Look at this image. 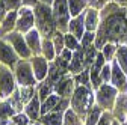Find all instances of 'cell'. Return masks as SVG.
Listing matches in <instances>:
<instances>
[{
	"mask_svg": "<svg viewBox=\"0 0 127 125\" xmlns=\"http://www.w3.org/2000/svg\"><path fill=\"white\" fill-rule=\"evenodd\" d=\"M35 14H36V23H38L39 30L45 36L50 35L53 30V17L50 14V9L45 5H36Z\"/></svg>",
	"mask_w": 127,
	"mask_h": 125,
	"instance_id": "obj_1",
	"label": "cell"
},
{
	"mask_svg": "<svg viewBox=\"0 0 127 125\" xmlns=\"http://www.w3.org/2000/svg\"><path fill=\"white\" fill-rule=\"evenodd\" d=\"M73 108L79 113H85L88 105L91 104V93L85 89V87H79L74 92V97L71 100Z\"/></svg>",
	"mask_w": 127,
	"mask_h": 125,
	"instance_id": "obj_2",
	"label": "cell"
},
{
	"mask_svg": "<svg viewBox=\"0 0 127 125\" xmlns=\"http://www.w3.org/2000/svg\"><path fill=\"white\" fill-rule=\"evenodd\" d=\"M106 33L107 38H118L124 30H126V23L121 15H114L106 20Z\"/></svg>",
	"mask_w": 127,
	"mask_h": 125,
	"instance_id": "obj_3",
	"label": "cell"
},
{
	"mask_svg": "<svg viewBox=\"0 0 127 125\" xmlns=\"http://www.w3.org/2000/svg\"><path fill=\"white\" fill-rule=\"evenodd\" d=\"M70 17V12L67 11V2L65 0H55V12H53V18L59 29H65L67 21Z\"/></svg>",
	"mask_w": 127,
	"mask_h": 125,
	"instance_id": "obj_4",
	"label": "cell"
},
{
	"mask_svg": "<svg viewBox=\"0 0 127 125\" xmlns=\"http://www.w3.org/2000/svg\"><path fill=\"white\" fill-rule=\"evenodd\" d=\"M14 87H15V84H14L12 74L9 72V69L6 66H0V95L2 97L11 95Z\"/></svg>",
	"mask_w": 127,
	"mask_h": 125,
	"instance_id": "obj_5",
	"label": "cell"
},
{
	"mask_svg": "<svg viewBox=\"0 0 127 125\" xmlns=\"http://www.w3.org/2000/svg\"><path fill=\"white\" fill-rule=\"evenodd\" d=\"M17 80L21 86H32L35 83V75L30 71V66L26 62H20L17 65Z\"/></svg>",
	"mask_w": 127,
	"mask_h": 125,
	"instance_id": "obj_6",
	"label": "cell"
},
{
	"mask_svg": "<svg viewBox=\"0 0 127 125\" xmlns=\"http://www.w3.org/2000/svg\"><path fill=\"white\" fill-rule=\"evenodd\" d=\"M8 41L12 44V47L15 48V51H17L20 56L29 57L30 51H29V48H27V45H26V42H24V39H23L21 35H18V33H9Z\"/></svg>",
	"mask_w": 127,
	"mask_h": 125,
	"instance_id": "obj_7",
	"label": "cell"
},
{
	"mask_svg": "<svg viewBox=\"0 0 127 125\" xmlns=\"http://www.w3.org/2000/svg\"><path fill=\"white\" fill-rule=\"evenodd\" d=\"M0 60L9 66H14L17 63V56H15L14 50L3 41H0Z\"/></svg>",
	"mask_w": 127,
	"mask_h": 125,
	"instance_id": "obj_8",
	"label": "cell"
},
{
	"mask_svg": "<svg viewBox=\"0 0 127 125\" xmlns=\"http://www.w3.org/2000/svg\"><path fill=\"white\" fill-rule=\"evenodd\" d=\"M32 24H33V14H32L30 9L23 8V9L20 11V21L17 23L18 30L26 32V30H29V29L32 27Z\"/></svg>",
	"mask_w": 127,
	"mask_h": 125,
	"instance_id": "obj_9",
	"label": "cell"
},
{
	"mask_svg": "<svg viewBox=\"0 0 127 125\" xmlns=\"http://www.w3.org/2000/svg\"><path fill=\"white\" fill-rule=\"evenodd\" d=\"M115 97V89L114 87H109V86H103L98 90V103L103 107H110Z\"/></svg>",
	"mask_w": 127,
	"mask_h": 125,
	"instance_id": "obj_10",
	"label": "cell"
},
{
	"mask_svg": "<svg viewBox=\"0 0 127 125\" xmlns=\"http://www.w3.org/2000/svg\"><path fill=\"white\" fill-rule=\"evenodd\" d=\"M33 66V72H35V79L36 80H44V77L47 75V62L44 57H35L32 62Z\"/></svg>",
	"mask_w": 127,
	"mask_h": 125,
	"instance_id": "obj_11",
	"label": "cell"
},
{
	"mask_svg": "<svg viewBox=\"0 0 127 125\" xmlns=\"http://www.w3.org/2000/svg\"><path fill=\"white\" fill-rule=\"evenodd\" d=\"M39 112H41V107H39V98H38V97H33V98L30 100V103L27 104V107H26V113H27V116H29L30 119L36 121L38 116H39Z\"/></svg>",
	"mask_w": 127,
	"mask_h": 125,
	"instance_id": "obj_12",
	"label": "cell"
},
{
	"mask_svg": "<svg viewBox=\"0 0 127 125\" xmlns=\"http://www.w3.org/2000/svg\"><path fill=\"white\" fill-rule=\"evenodd\" d=\"M70 30L77 39H82L83 38V17H77V18L71 20Z\"/></svg>",
	"mask_w": 127,
	"mask_h": 125,
	"instance_id": "obj_13",
	"label": "cell"
},
{
	"mask_svg": "<svg viewBox=\"0 0 127 125\" xmlns=\"http://www.w3.org/2000/svg\"><path fill=\"white\" fill-rule=\"evenodd\" d=\"M26 42L29 44V48L33 51V53H39V36L36 30H30L26 36Z\"/></svg>",
	"mask_w": 127,
	"mask_h": 125,
	"instance_id": "obj_14",
	"label": "cell"
},
{
	"mask_svg": "<svg viewBox=\"0 0 127 125\" xmlns=\"http://www.w3.org/2000/svg\"><path fill=\"white\" fill-rule=\"evenodd\" d=\"M103 63H104V56H103V54H98L97 59H95L94 68H92V83H94L95 87L100 84V82H98V74H100V69L104 66Z\"/></svg>",
	"mask_w": 127,
	"mask_h": 125,
	"instance_id": "obj_15",
	"label": "cell"
},
{
	"mask_svg": "<svg viewBox=\"0 0 127 125\" xmlns=\"http://www.w3.org/2000/svg\"><path fill=\"white\" fill-rule=\"evenodd\" d=\"M71 84H73V82L70 79H64V80L58 82L56 83V90L59 93V97H68L71 93Z\"/></svg>",
	"mask_w": 127,
	"mask_h": 125,
	"instance_id": "obj_16",
	"label": "cell"
},
{
	"mask_svg": "<svg viewBox=\"0 0 127 125\" xmlns=\"http://www.w3.org/2000/svg\"><path fill=\"white\" fill-rule=\"evenodd\" d=\"M58 103H59V97H58V95H50V97H47L45 101H44V104H42V107H41V113H42V115L50 113L53 108L58 105Z\"/></svg>",
	"mask_w": 127,
	"mask_h": 125,
	"instance_id": "obj_17",
	"label": "cell"
},
{
	"mask_svg": "<svg viewBox=\"0 0 127 125\" xmlns=\"http://www.w3.org/2000/svg\"><path fill=\"white\" fill-rule=\"evenodd\" d=\"M112 82H114V84H115V86H118V87H121V86L126 83L124 72L120 69V66H118L117 63L114 65V69H112Z\"/></svg>",
	"mask_w": 127,
	"mask_h": 125,
	"instance_id": "obj_18",
	"label": "cell"
},
{
	"mask_svg": "<svg viewBox=\"0 0 127 125\" xmlns=\"http://www.w3.org/2000/svg\"><path fill=\"white\" fill-rule=\"evenodd\" d=\"M62 116L61 112H53V113H47L42 118V124L44 125H61Z\"/></svg>",
	"mask_w": 127,
	"mask_h": 125,
	"instance_id": "obj_19",
	"label": "cell"
},
{
	"mask_svg": "<svg viewBox=\"0 0 127 125\" xmlns=\"http://www.w3.org/2000/svg\"><path fill=\"white\" fill-rule=\"evenodd\" d=\"M82 56H83V51H82V48H79V50L74 53V56H73V60H71V65H70V69H71L73 72L80 71V68H82V65H83V62H82Z\"/></svg>",
	"mask_w": 127,
	"mask_h": 125,
	"instance_id": "obj_20",
	"label": "cell"
},
{
	"mask_svg": "<svg viewBox=\"0 0 127 125\" xmlns=\"http://www.w3.org/2000/svg\"><path fill=\"white\" fill-rule=\"evenodd\" d=\"M68 5H70V14L73 17L80 14V11L85 6V0H68Z\"/></svg>",
	"mask_w": 127,
	"mask_h": 125,
	"instance_id": "obj_21",
	"label": "cell"
},
{
	"mask_svg": "<svg viewBox=\"0 0 127 125\" xmlns=\"http://www.w3.org/2000/svg\"><path fill=\"white\" fill-rule=\"evenodd\" d=\"M12 115H14V105L11 103L0 104V118H2V119H8Z\"/></svg>",
	"mask_w": 127,
	"mask_h": 125,
	"instance_id": "obj_22",
	"label": "cell"
},
{
	"mask_svg": "<svg viewBox=\"0 0 127 125\" xmlns=\"http://www.w3.org/2000/svg\"><path fill=\"white\" fill-rule=\"evenodd\" d=\"M85 24H86V29L88 30H94L95 27H97V12L95 11H88V15H86V21H85Z\"/></svg>",
	"mask_w": 127,
	"mask_h": 125,
	"instance_id": "obj_23",
	"label": "cell"
},
{
	"mask_svg": "<svg viewBox=\"0 0 127 125\" xmlns=\"http://www.w3.org/2000/svg\"><path fill=\"white\" fill-rule=\"evenodd\" d=\"M118 62L124 72L127 74V47H120L118 48Z\"/></svg>",
	"mask_w": 127,
	"mask_h": 125,
	"instance_id": "obj_24",
	"label": "cell"
},
{
	"mask_svg": "<svg viewBox=\"0 0 127 125\" xmlns=\"http://www.w3.org/2000/svg\"><path fill=\"white\" fill-rule=\"evenodd\" d=\"M55 48H53V44L50 42V41H44L42 42V53H44V57L45 59H49V60H52L53 59V56H55V51H53Z\"/></svg>",
	"mask_w": 127,
	"mask_h": 125,
	"instance_id": "obj_25",
	"label": "cell"
},
{
	"mask_svg": "<svg viewBox=\"0 0 127 125\" xmlns=\"http://www.w3.org/2000/svg\"><path fill=\"white\" fill-rule=\"evenodd\" d=\"M64 122H65V125H82V122L77 119L76 113L73 110H68L65 113V118H64Z\"/></svg>",
	"mask_w": 127,
	"mask_h": 125,
	"instance_id": "obj_26",
	"label": "cell"
},
{
	"mask_svg": "<svg viewBox=\"0 0 127 125\" xmlns=\"http://www.w3.org/2000/svg\"><path fill=\"white\" fill-rule=\"evenodd\" d=\"M15 18H17V14H15V12L8 14V17H6V20H5V23H3V27H2L3 32H8V30H11V29L14 27V24H15Z\"/></svg>",
	"mask_w": 127,
	"mask_h": 125,
	"instance_id": "obj_27",
	"label": "cell"
},
{
	"mask_svg": "<svg viewBox=\"0 0 127 125\" xmlns=\"http://www.w3.org/2000/svg\"><path fill=\"white\" fill-rule=\"evenodd\" d=\"M33 95V89H32V86H21V90H20V98L23 103L29 101L30 97Z\"/></svg>",
	"mask_w": 127,
	"mask_h": 125,
	"instance_id": "obj_28",
	"label": "cell"
},
{
	"mask_svg": "<svg viewBox=\"0 0 127 125\" xmlns=\"http://www.w3.org/2000/svg\"><path fill=\"white\" fill-rule=\"evenodd\" d=\"M98 118H100V108L98 107H94L92 108V112L88 118V125H95L98 122Z\"/></svg>",
	"mask_w": 127,
	"mask_h": 125,
	"instance_id": "obj_29",
	"label": "cell"
},
{
	"mask_svg": "<svg viewBox=\"0 0 127 125\" xmlns=\"http://www.w3.org/2000/svg\"><path fill=\"white\" fill-rule=\"evenodd\" d=\"M65 45L68 47V50H76L77 48V38L71 36V35H67L65 36Z\"/></svg>",
	"mask_w": 127,
	"mask_h": 125,
	"instance_id": "obj_30",
	"label": "cell"
},
{
	"mask_svg": "<svg viewBox=\"0 0 127 125\" xmlns=\"http://www.w3.org/2000/svg\"><path fill=\"white\" fill-rule=\"evenodd\" d=\"M12 125H27L29 124V119H27V116H24V115H17V116H14L12 118V122H11Z\"/></svg>",
	"mask_w": 127,
	"mask_h": 125,
	"instance_id": "obj_31",
	"label": "cell"
},
{
	"mask_svg": "<svg viewBox=\"0 0 127 125\" xmlns=\"http://www.w3.org/2000/svg\"><path fill=\"white\" fill-rule=\"evenodd\" d=\"M64 41H65V38H64L62 35H56V39H55V50L61 54L62 51H64Z\"/></svg>",
	"mask_w": 127,
	"mask_h": 125,
	"instance_id": "obj_32",
	"label": "cell"
},
{
	"mask_svg": "<svg viewBox=\"0 0 127 125\" xmlns=\"http://www.w3.org/2000/svg\"><path fill=\"white\" fill-rule=\"evenodd\" d=\"M50 90H52V87L49 86V83H44V84L41 86V90H39V97H41L42 100H45L47 97H50Z\"/></svg>",
	"mask_w": 127,
	"mask_h": 125,
	"instance_id": "obj_33",
	"label": "cell"
},
{
	"mask_svg": "<svg viewBox=\"0 0 127 125\" xmlns=\"http://www.w3.org/2000/svg\"><path fill=\"white\" fill-rule=\"evenodd\" d=\"M110 75H112V72H110V68L104 65V66L101 68V79H103L104 82H107V80L110 79Z\"/></svg>",
	"mask_w": 127,
	"mask_h": 125,
	"instance_id": "obj_34",
	"label": "cell"
},
{
	"mask_svg": "<svg viewBox=\"0 0 127 125\" xmlns=\"http://www.w3.org/2000/svg\"><path fill=\"white\" fill-rule=\"evenodd\" d=\"M112 53H114V45H106L104 50H103V56L109 60L110 57H112Z\"/></svg>",
	"mask_w": 127,
	"mask_h": 125,
	"instance_id": "obj_35",
	"label": "cell"
},
{
	"mask_svg": "<svg viewBox=\"0 0 127 125\" xmlns=\"http://www.w3.org/2000/svg\"><path fill=\"white\" fill-rule=\"evenodd\" d=\"M92 39H94V35H92V33L83 35V38H82V45H83V47H88V45L92 42Z\"/></svg>",
	"mask_w": 127,
	"mask_h": 125,
	"instance_id": "obj_36",
	"label": "cell"
},
{
	"mask_svg": "<svg viewBox=\"0 0 127 125\" xmlns=\"http://www.w3.org/2000/svg\"><path fill=\"white\" fill-rule=\"evenodd\" d=\"M77 82H79V83H82V84H86V83H88V71H85L83 74L79 75Z\"/></svg>",
	"mask_w": 127,
	"mask_h": 125,
	"instance_id": "obj_37",
	"label": "cell"
},
{
	"mask_svg": "<svg viewBox=\"0 0 127 125\" xmlns=\"http://www.w3.org/2000/svg\"><path fill=\"white\" fill-rule=\"evenodd\" d=\"M94 56H95V48H91V50L88 51V54H86V63H89V62H92Z\"/></svg>",
	"mask_w": 127,
	"mask_h": 125,
	"instance_id": "obj_38",
	"label": "cell"
},
{
	"mask_svg": "<svg viewBox=\"0 0 127 125\" xmlns=\"http://www.w3.org/2000/svg\"><path fill=\"white\" fill-rule=\"evenodd\" d=\"M109 121H110V118H109V115H104L100 121H98V125H109Z\"/></svg>",
	"mask_w": 127,
	"mask_h": 125,
	"instance_id": "obj_39",
	"label": "cell"
},
{
	"mask_svg": "<svg viewBox=\"0 0 127 125\" xmlns=\"http://www.w3.org/2000/svg\"><path fill=\"white\" fill-rule=\"evenodd\" d=\"M8 5H9L11 8H14V6L18 5V0H8Z\"/></svg>",
	"mask_w": 127,
	"mask_h": 125,
	"instance_id": "obj_40",
	"label": "cell"
},
{
	"mask_svg": "<svg viewBox=\"0 0 127 125\" xmlns=\"http://www.w3.org/2000/svg\"><path fill=\"white\" fill-rule=\"evenodd\" d=\"M35 3H36V0H24V5H29V6L35 5Z\"/></svg>",
	"mask_w": 127,
	"mask_h": 125,
	"instance_id": "obj_41",
	"label": "cell"
},
{
	"mask_svg": "<svg viewBox=\"0 0 127 125\" xmlns=\"http://www.w3.org/2000/svg\"><path fill=\"white\" fill-rule=\"evenodd\" d=\"M2 15H3V3H0V18H2Z\"/></svg>",
	"mask_w": 127,
	"mask_h": 125,
	"instance_id": "obj_42",
	"label": "cell"
},
{
	"mask_svg": "<svg viewBox=\"0 0 127 125\" xmlns=\"http://www.w3.org/2000/svg\"><path fill=\"white\" fill-rule=\"evenodd\" d=\"M42 2H44V3H50V2H52V0H42Z\"/></svg>",
	"mask_w": 127,
	"mask_h": 125,
	"instance_id": "obj_43",
	"label": "cell"
},
{
	"mask_svg": "<svg viewBox=\"0 0 127 125\" xmlns=\"http://www.w3.org/2000/svg\"><path fill=\"white\" fill-rule=\"evenodd\" d=\"M114 125H118V124H117V122H115V124H114Z\"/></svg>",
	"mask_w": 127,
	"mask_h": 125,
	"instance_id": "obj_44",
	"label": "cell"
}]
</instances>
